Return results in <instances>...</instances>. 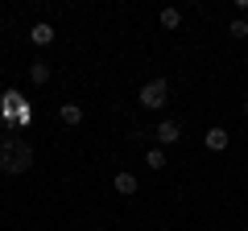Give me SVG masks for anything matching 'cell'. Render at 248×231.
Instances as JSON below:
<instances>
[{"instance_id": "cell-3", "label": "cell", "mask_w": 248, "mask_h": 231, "mask_svg": "<svg viewBox=\"0 0 248 231\" xmlns=\"http://www.w3.org/2000/svg\"><path fill=\"white\" fill-rule=\"evenodd\" d=\"M178 136H182V128H178L174 120H161V124H157V149H166V144H178Z\"/></svg>"}, {"instance_id": "cell-9", "label": "cell", "mask_w": 248, "mask_h": 231, "mask_svg": "<svg viewBox=\"0 0 248 231\" xmlns=\"http://www.w3.org/2000/svg\"><path fill=\"white\" fill-rule=\"evenodd\" d=\"M145 165L149 169H166V149H149L145 153Z\"/></svg>"}, {"instance_id": "cell-1", "label": "cell", "mask_w": 248, "mask_h": 231, "mask_svg": "<svg viewBox=\"0 0 248 231\" xmlns=\"http://www.w3.org/2000/svg\"><path fill=\"white\" fill-rule=\"evenodd\" d=\"M29 165H33V144L21 141V136H4V141H0V169H4L9 178H17Z\"/></svg>"}, {"instance_id": "cell-8", "label": "cell", "mask_w": 248, "mask_h": 231, "mask_svg": "<svg viewBox=\"0 0 248 231\" xmlns=\"http://www.w3.org/2000/svg\"><path fill=\"white\" fill-rule=\"evenodd\" d=\"M46 79H50V66H46V62H33V66H29V83H37V87H42Z\"/></svg>"}, {"instance_id": "cell-6", "label": "cell", "mask_w": 248, "mask_h": 231, "mask_svg": "<svg viewBox=\"0 0 248 231\" xmlns=\"http://www.w3.org/2000/svg\"><path fill=\"white\" fill-rule=\"evenodd\" d=\"M112 190H116V194H120V198H128V194H137V178H133V173H116V182H112Z\"/></svg>"}, {"instance_id": "cell-7", "label": "cell", "mask_w": 248, "mask_h": 231, "mask_svg": "<svg viewBox=\"0 0 248 231\" xmlns=\"http://www.w3.org/2000/svg\"><path fill=\"white\" fill-rule=\"evenodd\" d=\"M207 149H211V153L228 149V128H211V132H207Z\"/></svg>"}, {"instance_id": "cell-4", "label": "cell", "mask_w": 248, "mask_h": 231, "mask_svg": "<svg viewBox=\"0 0 248 231\" xmlns=\"http://www.w3.org/2000/svg\"><path fill=\"white\" fill-rule=\"evenodd\" d=\"M58 120H62V124H71V128H79L83 124V107L79 103H62L58 107Z\"/></svg>"}, {"instance_id": "cell-11", "label": "cell", "mask_w": 248, "mask_h": 231, "mask_svg": "<svg viewBox=\"0 0 248 231\" xmlns=\"http://www.w3.org/2000/svg\"><path fill=\"white\" fill-rule=\"evenodd\" d=\"M228 33L244 42V37H248V21H244V17H236V21H232V25H228Z\"/></svg>"}, {"instance_id": "cell-2", "label": "cell", "mask_w": 248, "mask_h": 231, "mask_svg": "<svg viewBox=\"0 0 248 231\" xmlns=\"http://www.w3.org/2000/svg\"><path fill=\"white\" fill-rule=\"evenodd\" d=\"M170 99V83L166 79H149L141 87V107H149V112H157V107H166Z\"/></svg>"}, {"instance_id": "cell-12", "label": "cell", "mask_w": 248, "mask_h": 231, "mask_svg": "<svg viewBox=\"0 0 248 231\" xmlns=\"http://www.w3.org/2000/svg\"><path fill=\"white\" fill-rule=\"evenodd\" d=\"M244 116H248V99H244Z\"/></svg>"}, {"instance_id": "cell-10", "label": "cell", "mask_w": 248, "mask_h": 231, "mask_svg": "<svg viewBox=\"0 0 248 231\" xmlns=\"http://www.w3.org/2000/svg\"><path fill=\"white\" fill-rule=\"evenodd\" d=\"M161 25H166V29H178V25H182V13H178V9H161Z\"/></svg>"}, {"instance_id": "cell-5", "label": "cell", "mask_w": 248, "mask_h": 231, "mask_svg": "<svg viewBox=\"0 0 248 231\" xmlns=\"http://www.w3.org/2000/svg\"><path fill=\"white\" fill-rule=\"evenodd\" d=\"M29 42H33V45H50V42H54V25H46V21H37V25L29 29Z\"/></svg>"}]
</instances>
